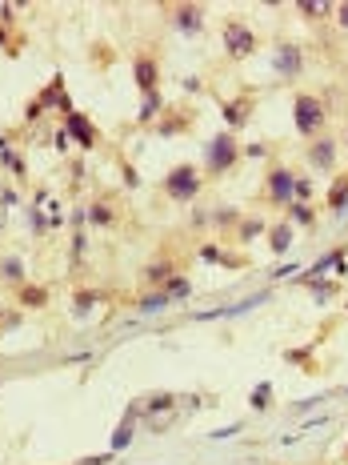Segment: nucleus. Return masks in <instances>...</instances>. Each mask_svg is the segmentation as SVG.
Returning <instances> with one entry per match:
<instances>
[{
  "label": "nucleus",
  "instance_id": "nucleus-29",
  "mask_svg": "<svg viewBox=\"0 0 348 465\" xmlns=\"http://www.w3.org/2000/svg\"><path fill=\"white\" fill-rule=\"evenodd\" d=\"M304 285H313V293H317V301H320V305L336 297V285H324V281H304Z\"/></svg>",
  "mask_w": 348,
  "mask_h": 465
},
{
  "label": "nucleus",
  "instance_id": "nucleus-6",
  "mask_svg": "<svg viewBox=\"0 0 348 465\" xmlns=\"http://www.w3.org/2000/svg\"><path fill=\"white\" fill-rule=\"evenodd\" d=\"M272 73L280 80H296L304 73V48L301 45H280L272 52Z\"/></svg>",
  "mask_w": 348,
  "mask_h": 465
},
{
  "label": "nucleus",
  "instance_id": "nucleus-9",
  "mask_svg": "<svg viewBox=\"0 0 348 465\" xmlns=\"http://www.w3.org/2000/svg\"><path fill=\"white\" fill-rule=\"evenodd\" d=\"M173 29L184 32V36H196L205 29V8L200 4H176L173 8Z\"/></svg>",
  "mask_w": 348,
  "mask_h": 465
},
{
  "label": "nucleus",
  "instance_id": "nucleus-10",
  "mask_svg": "<svg viewBox=\"0 0 348 465\" xmlns=\"http://www.w3.org/2000/svg\"><path fill=\"white\" fill-rule=\"evenodd\" d=\"M308 165L320 169V173H333V169H336V141L317 137V144H308Z\"/></svg>",
  "mask_w": 348,
  "mask_h": 465
},
{
  "label": "nucleus",
  "instance_id": "nucleus-3",
  "mask_svg": "<svg viewBox=\"0 0 348 465\" xmlns=\"http://www.w3.org/2000/svg\"><path fill=\"white\" fill-rule=\"evenodd\" d=\"M200 185H205V176H200V169H196V165H176L173 173L164 176V192L173 197L176 205H189V201H196Z\"/></svg>",
  "mask_w": 348,
  "mask_h": 465
},
{
  "label": "nucleus",
  "instance_id": "nucleus-24",
  "mask_svg": "<svg viewBox=\"0 0 348 465\" xmlns=\"http://www.w3.org/2000/svg\"><path fill=\"white\" fill-rule=\"evenodd\" d=\"M296 13H301L304 20H324V16L333 13V4H320V0H301V4H296Z\"/></svg>",
  "mask_w": 348,
  "mask_h": 465
},
{
  "label": "nucleus",
  "instance_id": "nucleus-39",
  "mask_svg": "<svg viewBox=\"0 0 348 465\" xmlns=\"http://www.w3.org/2000/svg\"><path fill=\"white\" fill-rule=\"evenodd\" d=\"M64 148H68V132L61 128V132H56V153H64Z\"/></svg>",
  "mask_w": 348,
  "mask_h": 465
},
{
  "label": "nucleus",
  "instance_id": "nucleus-36",
  "mask_svg": "<svg viewBox=\"0 0 348 465\" xmlns=\"http://www.w3.org/2000/svg\"><path fill=\"white\" fill-rule=\"evenodd\" d=\"M292 273H296L292 265H280V269H272V281H285V277H292Z\"/></svg>",
  "mask_w": 348,
  "mask_h": 465
},
{
  "label": "nucleus",
  "instance_id": "nucleus-20",
  "mask_svg": "<svg viewBox=\"0 0 348 465\" xmlns=\"http://www.w3.org/2000/svg\"><path fill=\"white\" fill-rule=\"evenodd\" d=\"M100 301H104V293H93V289H84V293H77V297H72V313H77V317H84V313H93Z\"/></svg>",
  "mask_w": 348,
  "mask_h": 465
},
{
  "label": "nucleus",
  "instance_id": "nucleus-7",
  "mask_svg": "<svg viewBox=\"0 0 348 465\" xmlns=\"http://www.w3.org/2000/svg\"><path fill=\"white\" fill-rule=\"evenodd\" d=\"M64 132H68V141H77L80 148H96V128L84 112H68V116H64Z\"/></svg>",
  "mask_w": 348,
  "mask_h": 465
},
{
  "label": "nucleus",
  "instance_id": "nucleus-30",
  "mask_svg": "<svg viewBox=\"0 0 348 465\" xmlns=\"http://www.w3.org/2000/svg\"><path fill=\"white\" fill-rule=\"evenodd\" d=\"M296 201H304V205H308V197H313V181H308V176H296Z\"/></svg>",
  "mask_w": 348,
  "mask_h": 465
},
{
  "label": "nucleus",
  "instance_id": "nucleus-11",
  "mask_svg": "<svg viewBox=\"0 0 348 465\" xmlns=\"http://www.w3.org/2000/svg\"><path fill=\"white\" fill-rule=\"evenodd\" d=\"M264 237H269L272 257H285L288 249H292V224H288V221H276V224L269 229V233H264Z\"/></svg>",
  "mask_w": 348,
  "mask_h": 465
},
{
  "label": "nucleus",
  "instance_id": "nucleus-13",
  "mask_svg": "<svg viewBox=\"0 0 348 465\" xmlns=\"http://www.w3.org/2000/svg\"><path fill=\"white\" fill-rule=\"evenodd\" d=\"M168 305H176V301H173V297H168V293H164V289H157V293H144V297H141V305H136V309H141L144 317H157V313H164Z\"/></svg>",
  "mask_w": 348,
  "mask_h": 465
},
{
  "label": "nucleus",
  "instance_id": "nucleus-12",
  "mask_svg": "<svg viewBox=\"0 0 348 465\" xmlns=\"http://www.w3.org/2000/svg\"><path fill=\"white\" fill-rule=\"evenodd\" d=\"M157 61L152 56H141V61L132 64V77H136V84H141V93H157Z\"/></svg>",
  "mask_w": 348,
  "mask_h": 465
},
{
  "label": "nucleus",
  "instance_id": "nucleus-23",
  "mask_svg": "<svg viewBox=\"0 0 348 465\" xmlns=\"http://www.w3.org/2000/svg\"><path fill=\"white\" fill-rule=\"evenodd\" d=\"M164 293H168L173 301H184V297L192 293V281H189V277H180V273H173V277L164 281Z\"/></svg>",
  "mask_w": 348,
  "mask_h": 465
},
{
  "label": "nucleus",
  "instance_id": "nucleus-19",
  "mask_svg": "<svg viewBox=\"0 0 348 465\" xmlns=\"http://www.w3.org/2000/svg\"><path fill=\"white\" fill-rule=\"evenodd\" d=\"M16 301L29 305V309H40V305H48V289H40V285H20Z\"/></svg>",
  "mask_w": 348,
  "mask_h": 465
},
{
  "label": "nucleus",
  "instance_id": "nucleus-34",
  "mask_svg": "<svg viewBox=\"0 0 348 465\" xmlns=\"http://www.w3.org/2000/svg\"><path fill=\"white\" fill-rule=\"evenodd\" d=\"M333 13H336V24H340V29H348V0H345V4H336Z\"/></svg>",
  "mask_w": 348,
  "mask_h": 465
},
{
  "label": "nucleus",
  "instance_id": "nucleus-1",
  "mask_svg": "<svg viewBox=\"0 0 348 465\" xmlns=\"http://www.w3.org/2000/svg\"><path fill=\"white\" fill-rule=\"evenodd\" d=\"M237 160H240V144L232 132H216V137L205 144V173L208 176H224Z\"/></svg>",
  "mask_w": 348,
  "mask_h": 465
},
{
  "label": "nucleus",
  "instance_id": "nucleus-15",
  "mask_svg": "<svg viewBox=\"0 0 348 465\" xmlns=\"http://www.w3.org/2000/svg\"><path fill=\"white\" fill-rule=\"evenodd\" d=\"M0 281L4 285H24V261L20 257H4L0 261Z\"/></svg>",
  "mask_w": 348,
  "mask_h": 465
},
{
  "label": "nucleus",
  "instance_id": "nucleus-5",
  "mask_svg": "<svg viewBox=\"0 0 348 465\" xmlns=\"http://www.w3.org/2000/svg\"><path fill=\"white\" fill-rule=\"evenodd\" d=\"M296 173L292 169H285V165H276L269 173V185H264V192H269V201L272 205H292L296 201Z\"/></svg>",
  "mask_w": 348,
  "mask_h": 465
},
{
  "label": "nucleus",
  "instance_id": "nucleus-21",
  "mask_svg": "<svg viewBox=\"0 0 348 465\" xmlns=\"http://www.w3.org/2000/svg\"><path fill=\"white\" fill-rule=\"evenodd\" d=\"M160 109H164V96L160 93H144V105H141V112H136V121H157L160 116Z\"/></svg>",
  "mask_w": 348,
  "mask_h": 465
},
{
  "label": "nucleus",
  "instance_id": "nucleus-17",
  "mask_svg": "<svg viewBox=\"0 0 348 465\" xmlns=\"http://www.w3.org/2000/svg\"><path fill=\"white\" fill-rule=\"evenodd\" d=\"M260 233H269V224L260 221V217H244V221H237V241H240V245L256 241Z\"/></svg>",
  "mask_w": 348,
  "mask_h": 465
},
{
  "label": "nucleus",
  "instance_id": "nucleus-2",
  "mask_svg": "<svg viewBox=\"0 0 348 465\" xmlns=\"http://www.w3.org/2000/svg\"><path fill=\"white\" fill-rule=\"evenodd\" d=\"M292 121H296V132H301V137H317L320 128L329 125V109H324L320 96L301 93L292 100Z\"/></svg>",
  "mask_w": 348,
  "mask_h": 465
},
{
  "label": "nucleus",
  "instance_id": "nucleus-26",
  "mask_svg": "<svg viewBox=\"0 0 348 465\" xmlns=\"http://www.w3.org/2000/svg\"><path fill=\"white\" fill-rule=\"evenodd\" d=\"M88 221H93L96 229H109V224H112V205H109V201H96V205H88Z\"/></svg>",
  "mask_w": 348,
  "mask_h": 465
},
{
  "label": "nucleus",
  "instance_id": "nucleus-22",
  "mask_svg": "<svg viewBox=\"0 0 348 465\" xmlns=\"http://www.w3.org/2000/svg\"><path fill=\"white\" fill-rule=\"evenodd\" d=\"M176 269L168 265V261H152V265H144V281H148V285H164Z\"/></svg>",
  "mask_w": 348,
  "mask_h": 465
},
{
  "label": "nucleus",
  "instance_id": "nucleus-28",
  "mask_svg": "<svg viewBox=\"0 0 348 465\" xmlns=\"http://www.w3.org/2000/svg\"><path fill=\"white\" fill-rule=\"evenodd\" d=\"M269 405H272V381H260L253 389V409H256V413H264Z\"/></svg>",
  "mask_w": 348,
  "mask_h": 465
},
{
  "label": "nucleus",
  "instance_id": "nucleus-32",
  "mask_svg": "<svg viewBox=\"0 0 348 465\" xmlns=\"http://www.w3.org/2000/svg\"><path fill=\"white\" fill-rule=\"evenodd\" d=\"M112 462H116V453L109 449V453H100V457H80L77 465H112Z\"/></svg>",
  "mask_w": 348,
  "mask_h": 465
},
{
  "label": "nucleus",
  "instance_id": "nucleus-35",
  "mask_svg": "<svg viewBox=\"0 0 348 465\" xmlns=\"http://www.w3.org/2000/svg\"><path fill=\"white\" fill-rule=\"evenodd\" d=\"M200 257H205V261H224V253L216 249V245H205V249H200Z\"/></svg>",
  "mask_w": 348,
  "mask_h": 465
},
{
  "label": "nucleus",
  "instance_id": "nucleus-33",
  "mask_svg": "<svg viewBox=\"0 0 348 465\" xmlns=\"http://www.w3.org/2000/svg\"><path fill=\"white\" fill-rule=\"evenodd\" d=\"M240 429H244V425H224V429L208 433V437H212V441H228V437H232V433H240Z\"/></svg>",
  "mask_w": 348,
  "mask_h": 465
},
{
  "label": "nucleus",
  "instance_id": "nucleus-25",
  "mask_svg": "<svg viewBox=\"0 0 348 465\" xmlns=\"http://www.w3.org/2000/svg\"><path fill=\"white\" fill-rule=\"evenodd\" d=\"M313 221H317V213L304 205V201H292V205H288V224H304V229H308Z\"/></svg>",
  "mask_w": 348,
  "mask_h": 465
},
{
  "label": "nucleus",
  "instance_id": "nucleus-16",
  "mask_svg": "<svg viewBox=\"0 0 348 465\" xmlns=\"http://www.w3.org/2000/svg\"><path fill=\"white\" fill-rule=\"evenodd\" d=\"M248 116H253V100H228V105H224V121L232 128L248 125Z\"/></svg>",
  "mask_w": 348,
  "mask_h": 465
},
{
  "label": "nucleus",
  "instance_id": "nucleus-40",
  "mask_svg": "<svg viewBox=\"0 0 348 465\" xmlns=\"http://www.w3.org/2000/svg\"><path fill=\"white\" fill-rule=\"evenodd\" d=\"M4 224H8V221H4V208H0V233H4Z\"/></svg>",
  "mask_w": 348,
  "mask_h": 465
},
{
  "label": "nucleus",
  "instance_id": "nucleus-37",
  "mask_svg": "<svg viewBox=\"0 0 348 465\" xmlns=\"http://www.w3.org/2000/svg\"><path fill=\"white\" fill-rule=\"evenodd\" d=\"M324 401H329V397H308V401H301V413H304V409H317V405H324Z\"/></svg>",
  "mask_w": 348,
  "mask_h": 465
},
{
  "label": "nucleus",
  "instance_id": "nucleus-14",
  "mask_svg": "<svg viewBox=\"0 0 348 465\" xmlns=\"http://www.w3.org/2000/svg\"><path fill=\"white\" fill-rule=\"evenodd\" d=\"M329 208H333V217L348 213V176H336V185L329 189Z\"/></svg>",
  "mask_w": 348,
  "mask_h": 465
},
{
  "label": "nucleus",
  "instance_id": "nucleus-8",
  "mask_svg": "<svg viewBox=\"0 0 348 465\" xmlns=\"http://www.w3.org/2000/svg\"><path fill=\"white\" fill-rule=\"evenodd\" d=\"M269 301V293H253V297H244L240 305H224V309H200V313H192V321H221V317H240V313H248L256 305Z\"/></svg>",
  "mask_w": 348,
  "mask_h": 465
},
{
  "label": "nucleus",
  "instance_id": "nucleus-4",
  "mask_svg": "<svg viewBox=\"0 0 348 465\" xmlns=\"http://www.w3.org/2000/svg\"><path fill=\"white\" fill-rule=\"evenodd\" d=\"M253 48H256V32L248 29V24H240V20H228L224 24V52L228 56H253Z\"/></svg>",
  "mask_w": 348,
  "mask_h": 465
},
{
  "label": "nucleus",
  "instance_id": "nucleus-18",
  "mask_svg": "<svg viewBox=\"0 0 348 465\" xmlns=\"http://www.w3.org/2000/svg\"><path fill=\"white\" fill-rule=\"evenodd\" d=\"M160 413H176V397L173 393H157L144 401V417H160Z\"/></svg>",
  "mask_w": 348,
  "mask_h": 465
},
{
  "label": "nucleus",
  "instance_id": "nucleus-27",
  "mask_svg": "<svg viewBox=\"0 0 348 465\" xmlns=\"http://www.w3.org/2000/svg\"><path fill=\"white\" fill-rule=\"evenodd\" d=\"M132 437H136V425L132 421H120V429H116V437H112V453H120V449H128L132 445Z\"/></svg>",
  "mask_w": 348,
  "mask_h": 465
},
{
  "label": "nucleus",
  "instance_id": "nucleus-31",
  "mask_svg": "<svg viewBox=\"0 0 348 465\" xmlns=\"http://www.w3.org/2000/svg\"><path fill=\"white\" fill-rule=\"evenodd\" d=\"M88 253V237H84V229H77V237H72V257H84Z\"/></svg>",
  "mask_w": 348,
  "mask_h": 465
},
{
  "label": "nucleus",
  "instance_id": "nucleus-38",
  "mask_svg": "<svg viewBox=\"0 0 348 465\" xmlns=\"http://www.w3.org/2000/svg\"><path fill=\"white\" fill-rule=\"evenodd\" d=\"M0 201H4V205H20V197H16L13 189H4V192H0Z\"/></svg>",
  "mask_w": 348,
  "mask_h": 465
}]
</instances>
